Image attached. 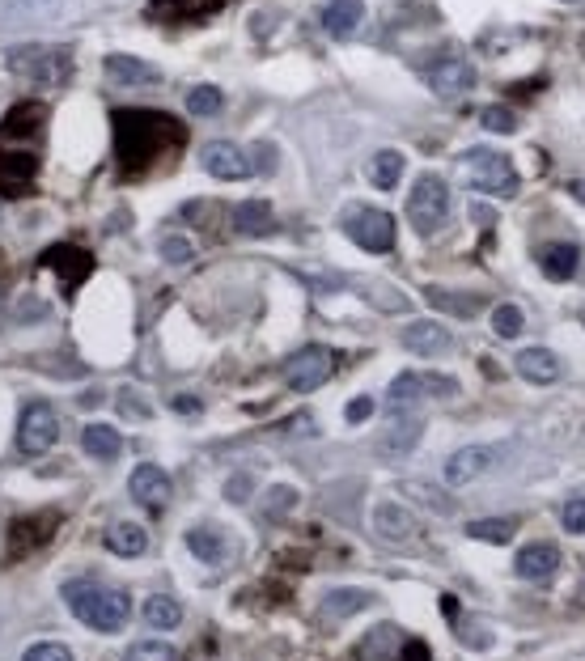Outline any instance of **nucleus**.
Wrapping results in <instances>:
<instances>
[{"label": "nucleus", "mask_w": 585, "mask_h": 661, "mask_svg": "<svg viewBox=\"0 0 585 661\" xmlns=\"http://www.w3.org/2000/svg\"><path fill=\"white\" fill-rule=\"evenodd\" d=\"M183 128L166 115L153 111H115V153L119 166L128 178L145 174L149 166H157L166 153L179 149Z\"/></svg>", "instance_id": "obj_1"}, {"label": "nucleus", "mask_w": 585, "mask_h": 661, "mask_svg": "<svg viewBox=\"0 0 585 661\" xmlns=\"http://www.w3.org/2000/svg\"><path fill=\"white\" fill-rule=\"evenodd\" d=\"M64 602L73 606V615L94 632H123V623L132 619V598L128 589L115 585H98V581H68L64 585Z\"/></svg>", "instance_id": "obj_2"}, {"label": "nucleus", "mask_w": 585, "mask_h": 661, "mask_svg": "<svg viewBox=\"0 0 585 661\" xmlns=\"http://www.w3.org/2000/svg\"><path fill=\"white\" fill-rule=\"evenodd\" d=\"M9 68L17 77H26L30 85H68L73 77V51L68 47H56V43H22L9 51Z\"/></svg>", "instance_id": "obj_3"}, {"label": "nucleus", "mask_w": 585, "mask_h": 661, "mask_svg": "<svg viewBox=\"0 0 585 661\" xmlns=\"http://www.w3.org/2000/svg\"><path fill=\"white\" fill-rule=\"evenodd\" d=\"M458 170H463L467 187H475V191H488V195H513L518 191V170H513L501 153L475 149L458 162Z\"/></svg>", "instance_id": "obj_4"}, {"label": "nucleus", "mask_w": 585, "mask_h": 661, "mask_svg": "<svg viewBox=\"0 0 585 661\" xmlns=\"http://www.w3.org/2000/svg\"><path fill=\"white\" fill-rule=\"evenodd\" d=\"M446 212H450V187H446V178L420 174L412 195H407V221H412L420 234H433V229L446 221Z\"/></svg>", "instance_id": "obj_5"}, {"label": "nucleus", "mask_w": 585, "mask_h": 661, "mask_svg": "<svg viewBox=\"0 0 585 661\" xmlns=\"http://www.w3.org/2000/svg\"><path fill=\"white\" fill-rule=\"evenodd\" d=\"M285 378H289V390H297V395H310V390L327 386L335 378V356H331V348H323V344L301 348L293 361L285 365Z\"/></svg>", "instance_id": "obj_6"}, {"label": "nucleus", "mask_w": 585, "mask_h": 661, "mask_svg": "<svg viewBox=\"0 0 585 661\" xmlns=\"http://www.w3.org/2000/svg\"><path fill=\"white\" fill-rule=\"evenodd\" d=\"M56 437H60V416L47 403H26L22 420H17V450L39 458L56 445Z\"/></svg>", "instance_id": "obj_7"}, {"label": "nucleus", "mask_w": 585, "mask_h": 661, "mask_svg": "<svg viewBox=\"0 0 585 661\" xmlns=\"http://www.w3.org/2000/svg\"><path fill=\"white\" fill-rule=\"evenodd\" d=\"M344 234L361 250H369V255H386V250L395 246V221H390V212H382V208H361L344 221Z\"/></svg>", "instance_id": "obj_8"}, {"label": "nucleus", "mask_w": 585, "mask_h": 661, "mask_svg": "<svg viewBox=\"0 0 585 661\" xmlns=\"http://www.w3.org/2000/svg\"><path fill=\"white\" fill-rule=\"evenodd\" d=\"M501 458H505V445H463V450L450 454V462H446V484L450 488L475 484V479H484L488 471L501 467Z\"/></svg>", "instance_id": "obj_9"}, {"label": "nucleus", "mask_w": 585, "mask_h": 661, "mask_svg": "<svg viewBox=\"0 0 585 661\" xmlns=\"http://www.w3.org/2000/svg\"><path fill=\"white\" fill-rule=\"evenodd\" d=\"M386 395L395 407H407L416 399H450V395H458V382L446 378V373H399Z\"/></svg>", "instance_id": "obj_10"}, {"label": "nucleus", "mask_w": 585, "mask_h": 661, "mask_svg": "<svg viewBox=\"0 0 585 661\" xmlns=\"http://www.w3.org/2000/svg\"><path fill=\"white\" fill-rule=\"evenodd\" d=\"M200 166L212 178H221V183H242V178L255 174L251 157H246V149L234 145V140H208V145L200 149Z\"/></svg>", "instance_id": "obj_11"}, {"label": "nucleus", "mask_w": 585, "mask_h": 661, "mask_svg": "<svg viewBox=\"0 0 585 661\" xmlns=\"http://www.w3.org/2000/svg\"><path fill=\"white\" fill-rule=\"evenodd\" d=\"M106 77L123 89H157L162 85V73H157L149 60H136V56H106Z\"/></svg>", "instance_id": "obj_12"}, {"label": "nucleus", "mask_w": 585, "mask_h": 661, "mask_svg": "<svg viewBox=\"0 0 585 661\" xmlns=\"http://www.w3.org/2000/svg\"><path fill=\"white\" fill-rule=\"evenodd\" d=\"M132 500L145 509H166L170 500V475L162 467H153V462H145V467L132 471Z\"/></svg>", "instance_id": "obj_13"}, {"label": "nucleus", "mask_w": 585, "mask_h": 661, "mask_svg": "<svg viewBox=\"0 0 585 661\" xmlns=\"http://www.w3.org/2000/svg\"><path fill=\"white\" fill-rule=\"evenodd\" d=\"M403 348L407 352H416V356H441V352H450L454 348V335L441 327V323H407L403 327Z\"/></svg>", "instance_id": "obj_14"}, {"label": "nucleus", "mask_w": 585, "mask_h": 661, "mask_svg": "<svg viewBox=\"0 0 585 661\" xmlns=\"http://www.w3.org/2000/svg\"><path fill=\"white\" fill-rule=\"evenodd\" d=\"M43 267H56L60 280H68V289H77V284L90 276L94 259H90V250L64 242V246H51V250H47V255H43Z\"/></svg>", "instance_id": "obj_15"}, {"label": "nucleus", "mask_w": 585, "mask_h": 661, "mask_svg": "<svg viewBox=\"0 0 585 661\" xmlns=\"http://www.w3.org/2000/svg\"><path fill=\"white\" fill-rule=\"evenodd\" d=\"M429 85L437 89L441 98H458V94H467V89L475 85V73H471L467 60L446 56V60H437V64L429 68Z\"/></svg>", "instance_id": "obj_16"}, {"label": "nucleus", "mask_w": 585, "mask_h": 661, "mask_svg": "<svg viewBox=\"0 0 585 661\" xmlns=\"http://www.w3.org/2000/svg\"><path fill=\"white\" fill-rule=\"evenodd\" d=\"M560 568V547L556 543H530L518 551V573L526 581H552Z\"/></svg>", "instance_id": "obj_17"}, {"label": "nucleus", "mask_w": 585, "mask_h": 661, "mask_svg": "<svg viewBox=\"0 0 585 661\" xmlns=\"http://www.w3.org/2000/svg\"><path fill=\"white\" fill-rule=\"evenodd\" d=\"M34 170H39V162H34L30 153H0V191L5 195L30 191Z\"/></svg>", "instance_id": "obj_18"}, {"label": "nucleus", "mask_w": 585, "mask_h": 661, "mask_svg": "<svg viewBox=\"0 0 585 661\" xmlns=\"http://www.w3.org/2000/svg\"><path fill=\"white\" fill-rule=\"evenodd\" d=\"M518 373L535 386H552V382H560V361L552 348H526V352H518Z\"/></svg>", "instance_id": "obj_19"}, {"label": "nucleus", "mask_w": 585, "mask_h": 661, "mask_svg": "<svg viewBox=\"0 0 585 661\" xmlns=\"http://www.w3.org/2000/svg\"><path fill=\"white\" fill-rule=\"evenodd\" d=\"M539 263H543L547 280H573L577 263H581V250H577V242H547L539 250Z\"/></svg>", "instance_id": "obj_20"}, {"label": "nucleus", "mask_w": 585, "mask_h": 661, "mask_svg": "<svg viewBox=\"0 0 585 661\" xmlns=\"http://www.w3.org/2000/svg\"><path fill=\"white\" fill-rule=\"evenodd\" d=\"M229 225H234V234H242V238H259V234H268V229L276 225L272 204H263V200H246V204L234 208Z\"/></svg>", "instance_id": "obj_21"}, {"label": "nucleus", "mask_w": 585, "mask_h": 661, "mask_svg": "<svg viewBox=\"0 0 585 661\" xmlns=\"http://www.w3.org/2000/svg\"><path fill=\"white\" fill-rule=\"evenodd\" d=\"M106 547H111L115 556H123V560H140L149 551V534H145V526H136V522H115L111 530H106Z\"/></svg>", "instance_id": "obj_22"}, {"label": "nucleus", "mask_w": 585, "mask_h": 661, "mask_svg": "<svg viewBox=\"0 0 585 661\" xmlns=\"http://www.w3.org/2000/svg\"><path fill=\"white\" fill-rule=\"evenodd\" d=\"M187 547L204 564H225L229 560V539H225L217 526H195V530H187Z\"/></svg>", "instance_id": "obj_23"}, {"label": "nucleus", "mask_w": 585, "mask_h": 661, "mask_svg": "<svg viewBox=\"0 0 585 661\" xmlns=\"http://www.w3.org/2000/svg\"><path fill=\"white\" fill-rule=\"evenodd\" d=\"M369 602H374V598H369L365 589H335V594H327V598H323V606H318V615H323L327 623H331V619L340 623V619L361 615Z\"/></svg>", "instance_id": "obj_24"}, {"label": "nucleus", "mask_w": 585, "mask_h": 661, "mask_svg": "<svg viewBox=\"0 0 585 661\" xmlns=\"http://www.w3.org/2000/svg\"><path fill=\"white\" fill-rule=\"evenodd\" d=\"M47 123V106L43 102H30V98H22L9 111V119H5V128H0V136H30V132H39Z\"/></svg>", "instance_id": "obj_25"}, {"label": "nucleus", "mask_w": 585, "mask_h": 661, "mask_svg": "<svg viewBox=\"0 0 585 661\" xmlns=\"http://www.w3.org/2000/svg\"><path fill=\"white\" fill-rule=\"evenodd\" d=\"M361 17H365L361 0H331V5L323 9V26L335 34V39H344V34H352L361 26Z\"/></svg>", "instance_id": "obj_26"}, {"label": "nucleus", "mask_w": 585, "mask_h": 661, "mask_svg": "<svg viewBox=\"0 0 585 661\" xmlns=\"http://www.w3.org/2000/svg\"><path fill=\"white\" fill-rule=\"evenodd\" d=\"M81 445H85V454L98 458V462H115L119 450H123V441H119V433L111 424H90L81 433Z\"/></svg>", "instance_id": "obj_27"}, {"label": "nucleus", "mask_w": 585, "mask_h": 661, "mask_svg": "<svg viewBox=\"0 0 585 661\" xmlns=\"http://www.w3.org/2000/svg\"><path fill=\"white\" fill-rule=\"evenodd\" d=\"M208 9H212V0H153L149 17L153 22H195Z\"/></svg>", "instance_id": "obj_28"}, {"label": "nucleus", "mask_w": 585, "mask_h": 661, "mask_svg": "<svg viewBox=\"0 0 585 661\" xmlns=\"http://www.w3.org/2000/svg\"><path fill=\"white\" fill-rule=\"evenodd\" d=\"M420 433H424V420L420 416H407V424H403V416H395V424H390L386 437H382V450L386 454H407L420 441Z\"/></svg>", "instance_id": "obj_29"}, {"label": "nucleus", "mask_w": 585, "mask_h": 661, "mask_svg": "<svg viewBox=\"0 0 585 661\" xmlns=\"http://www.w3.org/2000/svg\"><path fill=\"white\" fill-rule=\"evenodd\" d=\"M145 623H149V628H157V632H174L183 623V606L174 598H166V594H153L145 602Z\"/></svg>", "instance_id": "obj_30"}, {"label": "nucleus", "mask_w": 585, "mask_h": 661, "mask_svg": "<svg viewBox=\"0 0 585 661\" xmlns=\"http://www.w3.org/2000/svg\"><path fill=\"white\" fill-rule=\"evenodd\" d=\"M399 174H403V153L382 149V153L369 157V183H374V187H382V191L399 187Z\"/></svg>", "instance_id": "obj_31"}, {"label": "nucleus", "mask_w": 585, "mask_h": 661, "mask_svg": "<svg viewBox=\"0 0 585 661\" xmlns=\"http://www.w3.org/2000/svg\"><path fill=\"white\" fill-rule=\"evenodd\" d=\"M518 522L513 517H480V522H467V539H484V543H509Z\"/></svg>", "instance_id": "obj_32"}, {"label": "nucleus", "mask_w": 585, "mask_h": 661, "mask_svg": "<svg viewBox=\"0 0 585 661\" xmlns=\"http://www.w3.org/2000/svg\"><path fill=\"white\" fill-rule=\"evenodd\" d=\"M374 526L386 534V539H403V534H412V517H407V509L382 500V505L374 509Z\"/></svg>", "instance_id": "obj_33"}, {"label": "nucleus", "mask_w": 585, "mask_h": 661, "mask_svg": "<svg viewBox=\"0 0 585 661\" xmlns=\"http://www.w3.org/2000/svg\"><path fill=\"white\" fill-rule=\"evenodd\" d=\"M221 106H225V94H221L217 85H195L191 94H187V111H191V115H200V119L221 115Z\"/></svg>", "instance_id": "obj_34"}, {"label": "nucleus", "mask_w": 585, "mask_h": 661, "mask_svg": "<svg viewBox=\"0 0 585 661\" xmlns=\"http://www.w3.org/2000/svg\"><path fill=\"white\" fill-rule=\"evenodd\" d=\"M123 661H179V653H174V645H166V640H136Z\"/></svg>", "instance_id": "obj_35"}, {"label": "nucleus", "mask_w": 585, "mask_h": 661, "mask_svg": "<svg viewBox=\"0 0 585 661\" xmlns=\"http://www.w3.org/2000/svg\"><path fill=\"white\" fill-rule=\"evenodd\" d=\"M492 331L501 335V339H513V335L522 331V310L509 306V301H505V306H496L492 310Z\"/></svg>", "instance_id": "obj_36"}, {"label": "nucleus", "mask_w": 585, "mask_h": 661, "mask_svg": "<svg viewBox=\"0 0 585 661\" xmlns=\"http://www.w3.org/2000/svg\"><path fill=\"white\" fill-rule=\"evenodd\" d=\"M22 661H73V649L68 645H56V640H39L22 653Z\"/></svg>", "instance_id": "obj_37"}, {"label": "nucleus", "mask_w": 585, "mask_h": 661, "mask_svg": "<svg viewBox=\"0 0 585 661\" xmlns=\"http://www.w3.org/2000/svg\"><path fill=\"white\" fill-rule=\"evenodd\" d=\"M157 250H162V259H166V263H187V259L195 255V246H191L183 234H166Z\"/></svg>", "instance_id": "obj_38"}, {"label": "nucleus", "mask_w": 585, "mask_h": 661, "mask_svg": "<svg viewBox=\"0 0 585 661\" xmlns=\"http://www.w3.org/2000/svg\"><path fill=\"white\" fill-rule=\"evenodd\" d=\"M480 119H484L488 132H513V128H518V115H513L509 106H484Z\"/></svg>", "instance_id": "obj_39"}, {"label": "nucleus", "mask_w": 585, "mask_h": 661, "mask_svg": "<svg viewBox=\"0 0 585 661\" xmlns=\"http://www.w3.org/2000/svg\"><path fill=\"white\" fill-rule=\"evenodd\" d=\"M429 301H433V306H450L454 314H475V306H480V301H475V297H454V293H446V289H433L429 293Z\"/></svg>", "instance_id": "obj_40"}, {"label": "nucleus", "mask_w": 585, "mask_h": 661, "mask_svg": "<svg viewBox=\"0 0 585 661\" xmlns=\"http://www.w3.org/2000/svg\"><path fill=\"white\" fill-rule=\"evenodd\" d=\"M560 526L569 530V534H585V496L569 500V505L560 509Z\"/></svg>", "instance_id": "obj_41"}, {"label": "nucleus", "mask_w": 585, "mask_h": 661, "mask_svg": "<svg viewBox=\"0 0 585 661\" xmlns=\"http://www.w3.org/2000/svg\"><path fill=\"white\" fill-rule=\"evenodd\" d=\"M119 412L128 416V420H140V424H145V420H153L149 403L140 399V395H132V390H119Z\"/></svg>", "instance_id": "obj_42"}, {"label": "nucleus", "mask_w": 585, "mask_h": 661, "mask_svg": "<svg viewBox=\"0 0 585 661\" xmlns=\"http://www.w3.org/2000/svg\"><path fill=\"white\" fill-rule=\"evenodd\" d=\"M344 416H348V424H365L369 416H374V399H369V395H361V399H352Z\"/></svg>", "instance_id": "obj_43"}, {"label": "nucleus", "mask_w": 585, "mask_h": 661, "mask_svg": "<svg viewBox=\"0 0 585 661\" xmlns=\"http://www.w3.org/2000/svg\"><path fill=\"white\" fill-rule=\"evenodd\" d=\"M225 496H229V500H246V496H251V475H234V479H229V484H225Z\"/></svg>", "instance_id": "obj_44"}, {"label": "nucleus", "mask_w": 585, "mask_h": 661, "mask_svg": "<svg viewBox=\"0 0 585 661\" xmlns=\"http://www.w3.org/2000/svg\"><path fill=\"white\" fill-rule=\"evenodd\" d=\"M255 162H259V170H272V166H276V153H272L268 140H263V145L255 149Z\"/></svg>", "instance_id": "obj_45"}, {"label": "nucleus", "mask_w": 585, "mask_h": 661, "mask_svg": "<svg viewBox=\"0 0 585 661\" xmlns=\"http://www.w3.org/2000/svg\"><path fill=\"white\" fill-rule=\"evenodd\" d=\"M174 407H179V416H195V412H200V403H195L191 395H179V399H174Z\"/></svg>", "instance_id": "obj_46"}, {"label": "nucleus", "mask_w": 585, "mask_h": 661, "mask_svg": "<svg viewBox=\"0 0 585 661\" xmlns=\"http://www.w3.org/2000/svg\"><path fill=\"white\" fill-rule=\"evenodd\" d=\"M569 191H573V195H581V200H585V183H569Z\"/></svg>", "instance_id": "obj_47"}, {"label": "nucleus", "mask_w": 585, "mask_h": 661, "mask_svg": "<svg viewBox=\"0 0 585 661\" xmlns=\"http://www.w3.org/2000/svg\"><path fill=\"white\" fill-rule=\"evenodd\" d=\"M0 259H5V255H0Z\"/></svg>", "instance_id": "obj_48"}]
</instances>
